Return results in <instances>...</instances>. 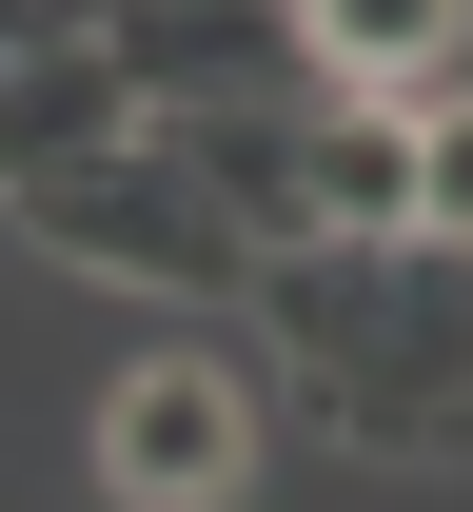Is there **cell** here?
Wrapping results in <instances>:
<instances>
[{
  "mask_svg": "<svg viewBox=\"0 0 473 512\" xmlns=\"http://www.w3.org/2000/svg\"><path fill=\"white\" fill-rule=\"evenodd\" d=\"M414 237L473 256V79H454V99H414Z\"/></svg>",
  "mask_w": 473,
  "mask_h": 512,
  "instance_id": "8",
  "label": "cell"
},
{
  "mask_svg": "<svg viewBox=\"0 0 473 512\" xmlns=\"http://www.w3.org/2000/svg\"><path fill=\"white\" fill-rule=\"evenodd\" d=\"M296 197H316V237H414V119L395 99H316L296 119Z\"/></svg>",
  "mask_w": 473,
  "mask_h": 512,
  "instance_id": "7",
  "label": "cell"
},
{
  "mask_svg": "<svg viewBox=\"0 0 473 512\" xmlns=\"http://www.w3.org/2000/svg\"><path fill=\"white\" fill-rule=\"evenodd\" d=\"M257 434H276V375L198 355V335L99 375V493H119V512H237V493H257Z\"/></svg>",
  "mask_w": 473,
  "mask_h": 512,
  "instance_id": "3",
  "label": "cell"
},
{
  "mask_svg": "<svg viewBox=\"0 0 473 512\" xmlns=\"http://www.w3.org/2000/svg\"><path fill=\"white\" fill-rule=\"evenodd\" d=\"M119 138H158L138 79H119V0H0V197L79 178Z\"/></svg>",
  "mask_w": 473,
  "mask_h": 512,
  "instance_id": "4",
  "label": "cell"
},
{
  "mask_svg": "<svg viewBox=\"0 0 473 512\" xmlns=\"http://www.w3.org/2000/svg\"><path fill=\"white\" fill-rule=\"evenodd\" d=\"M257 316H276V394L336 414L355 453H473V256L434 237H296L257 256Z\"/></svg>",
  "mask_w": 473,
  "mask_h": 512,
  "instance_id": "1",
  "label": "cell"
},
{
  "mask_svg": "<svg viewBox=\"0 0 473 512\" xmlns=\"http://www.w3.org/2000/svg\"><path fill=\"white\" fill-rule=\"evenodd\" d=\"M40 256H79V276H119V296H257V237L198 197V158L178 138H119V158H79V178L0 197Z\"/></svg>",
  "mask_w": 473,
  "mask_h": 512,
  "instance_id": "2",
  "label": "cell"
},
{
  "mask_svg": "<svg viewBox=\"0 0 473 512\" xmlns=\"http://www.w3.org/2000/svg\"><path fill=\"white\" fill-rule=\"evenodd\" d=\"M138 119H237V99H316L296 79V0H119Z\"/></svg>",
  "mask_w": 473,
  "mask_h": 512,
  "instance_id": "5",
  "label": "cell"
},
{
  "mask_svg": "<svg viewBox=\"0 0 473 512\" xmlns=\"http://www.w3.org/2000/svg\"><path fill=\"white\" fill-rule=\"evenodd\" d=\"M296 79L316 99H454L473 79V0H296Z\"/></svg>",
  "mask_w": 473,
  "mask_h": 512,
  "instance_id": "6",
  "label": "cell"
}]
</instances>
